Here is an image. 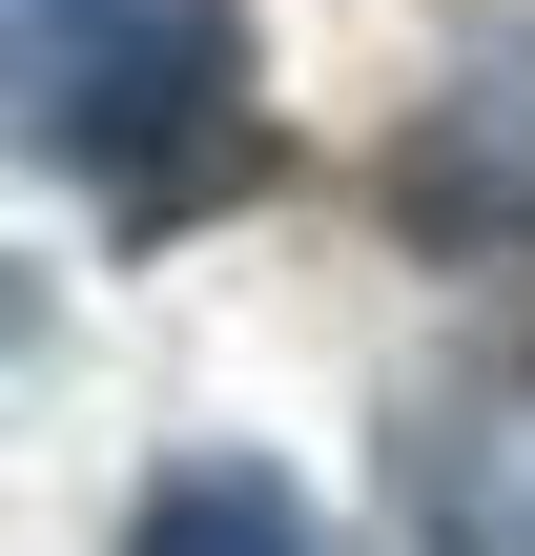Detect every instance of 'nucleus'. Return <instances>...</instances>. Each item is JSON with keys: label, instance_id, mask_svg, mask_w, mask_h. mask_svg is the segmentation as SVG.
<instances>
[{"label": "nucleus", "instance_id": "obj_4", "mask_svg": "<svg viewBox=\"0 0 535 556\" xmlns=\"http://www.w3.org/2000/svg\"><path fill=\"white\" fill-rule=\"evenodd\" d=\"M124 556H330V536H309V495L268 454H165L124 495Z\"/></svg>", "mask_w": 535, "mask_h": 556}, {"label": "nucleus", "instance_id": "obj_3", "mask_svg": "<svg viewBox=\"0 0 535 556\" xmlns=\"http://www.w3.org/2000/svg\"><path fill=\"white\" fill-rule=\"evenodd\" d=\"M412 536L433 556H535V392L412 413Z\"/></svg>", "mask_w": 535, "mask_h": 556}, {"label": "nucleus", "instance_id": "obj_1", "mask_svg": "<svg viewBox=\"0 0 535 556\" xmlns=\"http://www.w3.org/2000/svg\"><path fill=\"white\" fill-rule=\"evenodd\" d=\"M21 144L124 227H206L268 186V124H247V21L227 0H21Z\"/></svg>", "mask_w": 535, "mask_h": 556}, {"label": "nucleus", "instance_id": "obj_2", "mask_svg": "<svg viewBox=\"0 0 535 556\" xmlns=\"http://www.w3.org/2000/svg\"><path fill=\"white\" fill-rule=\"evenodd\" d=\"M392 227H412L433 268L535 248V21H515V41H474V62L392 124Z\"/></svg>", "mask_w": 535, "mask_h": 556}]
</instances>
